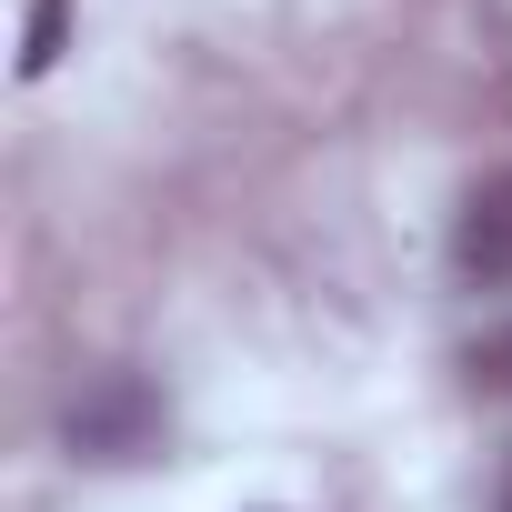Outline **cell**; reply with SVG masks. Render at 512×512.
Masks as SVG:
<instances>
[{"instance_id":"cell-3","label":"cell","mask_w":512,"mask_h":512,"mask_svg":"<svg viewBox=\"0 0 512 512\" xmlns=\"http://www.w3.org/2000/svg\"><path fill=\"white\" fill-rule=\"evenodd\" d=\"M61 41H71V0H31V21H21V71L41 81V71L61 61Z\"/></svg>"},{"instance_id":"cell-2","label":"cell","mask_w":512,"mask_h":512,"mask_svg":"<svg viewBox=\"0 0 512 512\" xmlns=\"http://www.w3.org/2000/svg\"><path fill=\"white\" fill-rule=\"evenodd\" d=\"M452 272L462 282H512V181H482L452 221Z\"/></svg>"},{"instance_id":"cell-1","label":"cell","mask_w":512,"mask_h":512,"mask_svg":"<svg viewBox=\"0 0 512 512\" xmlns=\"http://www.w3.org/2000/svg\"><path fill=\"white\" fill-rule=\"evenodd\" d=\"M61 442H71L81 462H141V452L161 442V392H151L141 372H101V382H81V402L61 412Z\"/></svg>"},{"instance_id":"cell-4","label":"cell","mask_w":512,"mask_h":512,"mask_svg":"<svg viewBox=\"0 0 512 512\" xmlns=\"http://www.w3.org/2000/svg\"><path fill=\"white\" fill-rule=\"evenodd\" d=\"M482 392H512V332H492V342H472V362H462Z\"/></svg>"}]
</instances>
